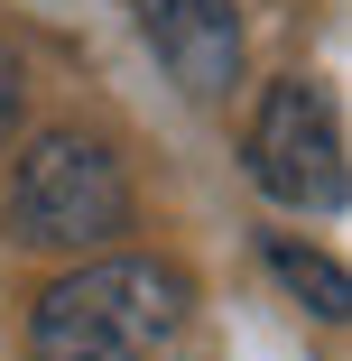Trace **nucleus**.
Masks as SVG:
<instances>
[{"label": "nucleus", "instance_id": "obj_1", "mask_svg": "<svg viewBox=\"0 0 352 361\" xmlns=\"http://www.w3.org/2000/svg\"><path fill=\"white\" fill-rule=\"evenodd\" d=\"M186 306L195 287L167 259H84L37 297L28 361H149L186 324Z\"/></svg>", "mask_w": 352, "mask_h": 361}, {"label": "nucleus", "instance_id": "obj_2", "mask_svg": "<svg viewBox=\"0 0 352 361\" xmlns=\"http://www.w3.org/2000/svg\"><path fill=\"white\" fill-rule=\"evenodd\" d=\"M130 223V176L102 139L84 130H47L10 176V232L37 250H102Z\"/></svg>", "mask_w": 352, "mask_h": 361}, {"label": "nucleus", "instance_id": "obj_3", "mask_svg": "<svg viewBox=\"0 0 352 361\" xmlns=\"http://www.w3.org/2000/svg\"><path fill=\"white\" fill-rule=\"evenodd\" d=\"M250 176L269 204H297V213H334L343 204V121H334V93L288 75L269 84L260 111H250Z\"/></svg>", "mask_w": 352, "mask_h": 361}, {"label": "nucleus", "instance_id": "obj_4", "mask_svg": "<svg viewBox=\"0 0 352 361\" xmlns=\"http://www.w3.org/2000/svg\"><path fill=\"white\" fill-rule=\"evenodd\" d=\"M139 28L195 102H223L241 84V10L232 0H139Z\"/></svg>", "mask_w": 352, "mask_h": 361}, {"label": "nucleus", "instance_id": "obj_5", "mask_svg": "<svg viewBox=\"0 0 352 361\" xmlns=\"http://www.w3.org/2000/svg\"><path fill=\"white\" fill-rule=\"evenodd\" d=\"M269 269L306 297V315H324V324H343V306H352V287H343V269L324 259V250H297V241H269Z\"/></svg>", "mask_w": 352, "mask_h": 361}]
</instances>
